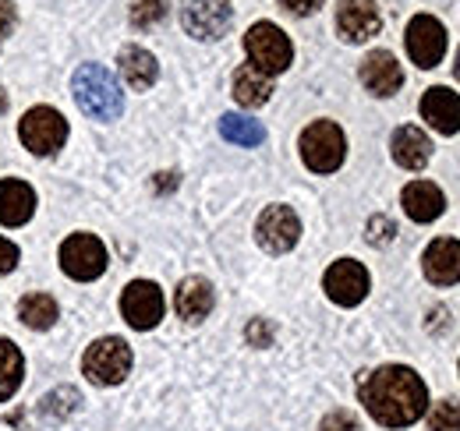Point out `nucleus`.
<instances>
[{
	"mask_svg": "<svg viewBox=\"0 0 460 431\" xmlns=\"http://www.w3.org/2000/svg\"><path fill=\"white\" fill-rule=\"evenodd\" d=\"M407 54L425 71L436 67L443 60V54H447V29H443V22L432 18V14L411 18V25H407Z\"/></svg>",
	"mask_w": 460,
	"mask_h": 431,
	"instance_id": "nucleus-11",
	"label": "nucleus"
},
{
	"mask_svg": "<svg viewBox=\"0 0 460 431\" xmlns=\"http://www.w3.org/2000/svg\"><path fill=\"white\" fill-rule=\"evenodd\" d=\"M301 160L312 173H333L341 170V163L347 156V138L341 131V124L333 120H315L301 131Z\"/></svg>",
	"mask_w": 460,
	"mask_h": 431,
	"instance_id": "nucleus-3",
	"label": "nucleus"
},
{
	"mask_svg": "<svg viewBox=\"0 0 460 431\" xmlns=\"http://www.w3.org/2000/svg\"><path fill=\"white\" fill-rule=\"evenodd\" d=\"M361 85L372 96H394L403 85L401 60L390 54V50H372V54L361 60Z\"/></svg>",
	"mask_w": 460,
	"mask_h": 431,
	"instance_id": "nucleus-14",
	"label": "nucleus"
},
{
	"mask_svg": "<svg viewBox=\"0 0 460 431\" xmlns=\"http://www.w3.org/2000/svg\"><path fill=\"white\" fill-rule=\"evenodd\" d=\"M18 319L29 329H50L58 322V301L50 294H25L18 301Z\"/></svg>",
	"mask_w": 460,
	"mask_h": 431,
	"instance_id": "nucleus-25",
	"label": "nucleus"
},
{
	"mask_svg": "<svg viewBox=\"0 0 460 431\" xmlns=\"http://www.w3.org/2000/svg\"><path fill=\"white\" fill-rule=\"evenodd\" d=\"M164 14H167V0H138V4L131 7V25L149 29V25H156Z\"/></svg>",
	"mask_w": 460,
	"mask_h": 431,
	"instance_id": "nucleus-28",
	"label": "nucleus"
},
{
	"mask_svg": "<svg viewBox=\"0 0 460 431\" xmlns=\"http://www.w3.org/2000/svg\"><path fill=\"white\" fill-rule=\"evenodd\" d=\"M429 431H460V403L457 400H439L429 410Z\"/></svg>",
	"mask_w": 460,
	"mask_h": 431,
	"instance_id": "nucleus-27",
	"label": "nucleus"
},
{
	"mask_svg": "<svg viewBox=\"0 0 460 431\" xmlns=\"http://www.w3.org/2000/svg\"><path fill=\"white\" fill-rule=\"evenodd\" d=\"M25 378V357L11 339H0V403L18 392Z\"/></svg>",
	"mask_w": 460,
	"mask_h": 431,
	"instance_id": "nucleus-24",
	"label": "nucleus"
},
{
	"mask_svg": "<svg viewBox=\"0 0 460 431\" xmlns=\"http://www.w3.org/2000/svg\"><path fill=\"white\" fill-rule=\"evenodd\" d=\"M173 308L184 322H202L213 312V283L202 276H188L181 279L177 294H173Z\"/></svg>",
	"mask_w": 460,
	"mask_h": 431,
	"instance_id": "nucleus-17",
	"label": "nucleus"
},
{
	"mask_svg": "<svg viewBox=\"0 0 460 431\" xmlns=\"http://www.w3.org/2000/svg\"><path fill=\"white\" fill-rule=\"evenodd\" d=\"M173 184H177V177H173V173H160V191H164V188L171 191Z\"/></svg>",
	"mask_w": 460,
	"mask_h": 431,
	"instance_id": "nucleus-35",
	"label": "nucleus"
},
{
	"mask_svg": "<svg viewBox=\"0 0 460 431\" xmlns=\"http://www.w3.org/2000/svg\"><path fill=\"white\" fill-rule=\"evenodd\" d=\"M288 11H294V14H312V11H319L323 7V0H280Z\"/></svg>",
	"mask_w": 460,
	"mask_h": 431,
	"instance_id": "nucleus-34",
	"label": "nucleus"
},
{
	"mask_svg": "<svg viewBox=\"0 0 460 431\" xmlns=\"http://www.w3.org/2000/svg\"><path fill=\"white\" fill-rule=\"evenodd\" d=\"M319 431H361V425H358V418L350 410H333V414L323 418Z\"/></svg>",
	"mask_w": 460,
	"mask_h": 431,
	"instance_id": "nucleus-30",
	"label": "nucleus"
},
{
	"mask_svg": "<svg viewBox=\"0 0 460 431\" xmlns=\"http://www.w3.org/2000/svg\"><path fill=\"white\" fill-rule=\"evenodd\" d=\"M401 206L414 223H432V219L443 216L447 198H443V191H439L432 180H411V184L403 188Z\"/></svg>",
	"mask_w": 460,
	"mask_h": 431,
	"instance_id": "nucleus-18",
	"label": "nucleus"
},
{
	"mask_svg": "<svg viewBox=\"0 0 460 431\" xmlns=\"http://www.w3.org/2000/svg\"><path fill=\"white\" fill-rule=\"evenodd\" d=\"M383 14L376 7V0H341L337 4V32L347 43H365L379 32Z\"/></svg>",
	"mask_w": 460,
	"mask_h": 431,
	"instance_id": "nucleus-13",
	"label": "nucleus"
},
{
	"mask_svg": "<svg viewBox=\"0 0 460 431\" xmlns=\"http://www.w3.org/2000/svg\"><path fill=\"white\" fill-rule=\"evenodd\" d=\"M220 135L234 145H244V149H255V145L266 142V128L252 117H241V113H224L220 117Z\"/></svg>",
	"mask_w": 460,
	"mask_h": 431,
	"instance_id": "nucleus-23",
	"label": "nucleus"
},
{
	"mask_svg": "<svg viewBox=\"0 0 460 431\" xmlns=\"http://www.w3.org/2000/svg\"><path fill=\"white\" fill-rule=\"evenodd\" d=\"M323 290H326V297H330L333 304L354 308V304H361L365 294H368V272H365L361 262H354V259H341V262H333V266L326 269Z\"/></svg>",
	"mask_w": 460,
	"mask_h": 431,
	"instance_id": "nucleus-12",
	"label": "nucleus"
},
{
	"mask_svg": "<svg viewBox=\"0 0 460 431\" xmlns=\"http://www.w3.org/2000/svg\"><path fill=\"white\" fill-rule=\"evenodd\" d=\"M230 0H184L181 4V25L188 36L209 43V40H220L230 29Z\"/></svg>",
	"mask_w": 460,
	"mask_h": 431,
	"instance_id": "nucleus-9",
	"label": "nucleus"
},
{
	"mask_svg": "<svg viewBox=\"0 0 460 431\" xmlns=\"http://www.w3.org/2000/svg\"><path fill=\"white\" fill-rule=\"evenodd\" d=\"M361 403L383 428H407L414 425L429 407V389L421 375L407 365H383L368 375H361Z\"/></svg>",
	"mask_w": 460,
	"mask_h": 431,
	"instance_id": "nucleus-1",
	"label": "nucleus"
},
{
	"mask_svg": "<svg viewBox=\"0 0 460 431\" xmlns=\"http://www.w3.org/2000/svg\"><path fill=\"white\" fill-rule=\"evenodd\" d=\"M301 237V219L290 206H270L262 209L259 223H255V241L262 244V251L270 255H288L290 248Z\"/></svg>",
	"mask_w": 460,
	"mask_h": 431,
	"instance_id": "nucleus-10",
	"label": "nucleus"
},
{
	"mask_svg": "<svg viewBox=\"0 0 460 431\" xmlns=\"http://www.w3.org/2000/svg\"><path fill=\"white\" fill-rule=\"evenodd\" d=\"M14 29V4L11 0H0V40H7Z\"/></svg>",
	"mask_w": 460,
	"mask_h": 431,
	"instance_id": "nucleus-33",
	"label": "nucleus"
},
{
	"mask_svg": "<svg viewBox=\"0 0 460 431\" xmlns=\"http://www.w3.org/2000/svg\"><path fill=\"white\" fill-rule=\"evenodd\" d=\"M78 403H82V392H78V389H71V385H60V389H54V392L40 403V418L64 421V418H71V414L78 410Z\"/></svg>",
	"mask_w": 460,
	"mask_h": 431,
	"instance_id": "nucleus-26",
	"label": "nucleus"
},
{
	"mask_svg": "<svg viewBox=\"0 0 460 431\" xmlns=\"http://www.w3.org/2000/svg\"><path fill=\"white\" fill-rule=\"evenodd\" d=\"M117 67H120V78L128 82V89H135V92L153 89V82L160 78V64L146 47H124L117 54Z\"/></svg>",
	"mask_w": 460,
	"mask_h": 431,
	"instance_id": "nucleus-20",
	"label": "nucleus"
},
{
	"mask_svg": "<svg viewBox=\"0 0 460 431\" xmlns=\"http://www.w3.org/2000/svg\"><path fill=\"white\" fill-rule=\"evenodd\" d=\"M270 96H273V78H270V75H262V71L252 67V64H241V67L234 71V100H237L241 107H248V110L262 107V103H270Z\"/></svg>",
	"mask_w": 460,
	"mask_h": 431,
	"instance_id": "nucleus-22",
	"label": "nucleus"
},
{
	"mask_svg": "<svg viewBox=\"0 0 460 431\" xmlns=\"http://www.w3.org/2000/svg\"><path fill=\"white\" fill-rule=\"evenodd\" d=\"M454 75H457V82H460V50H457V60H454Z\"/></svg>",
	"mask_w": 460,
	"mask_h": 431,
	"instance_id": "nucleus-37",
	"label": "nucleus"
},
{
	"mask_svg": "<svg viewBox=\"0 0 460 431\" xmlns=\"http://www.w3.org/2000/svg\"><path fill=\"white\" fill-rule=\"evenodd\" d=\"M14 266H18V248L7 237H0V272H11Z\"/></svg>",
	"mask_w": 460,
	"mask_h": 431,
	"instance_id": "nucleus-32",
	"label": "nucleus"
},
{
	"mask_svg": "<svg viewBox=\"0 0 460 431\" xmlns=\"http://www.w3.org/2000/svg\"><path fill=\"white\" fill-rule=\"evenodd\" d=\"M421 117L429 120L432 131L439 135H457L460 131V96L447 85H432L421 96Z\"/></svg>",
	"mask_w": 460,
	"mask_h": 431,
	"instance_id": "nucleus-16",
	"label": "nucleus"
},
{
	"mask_svg": "<svg viewBox=\"0 0 460 431\" xmlns=\"http://www.w3.org/2000/svg\"><path fill=\"white\" fill-rule=\"evenodd\" d=\"M36 213V191L25 180H0V223L22 226Z\"/></svg>",
	"mask_w": 460,
	"mask_h": 431,
	"instance_id": "nucleus-21",
	"label": "nucleus"
},
{
	"mask_svg": "<svg viewBox=\"0 0 460 431\" xmlns=\"http://www.w3.org/2000/svg\"><path fill=\"white\" fill-rule=\"evenodd\" d=\"M244 50H248V64L259 67L270 78L288 71L290 60H294V47H290L288 32L273 22H255L244 36Z\"/></svg>",
	"mask_w": 460,
	"mask_h": 431,
	"instance_id": "nucleus-4",
	"label": "nucleus"
},
{
	"mask_svg": "<svg viewBox=\"0 0 460 431\" xmlns=\"http://www.w3.org/2000/svg\"><path fill=\"white\" fill-rule=\"evenodd\" d=\"M22 145L36 156H54L67 142V120L54 107H32L18 124Z\"/></svg>",
	"mask_w": 460,
	"mask_h": 431,
	"instance_id": "nucleus-6",
	"label": "nucleus"
},
{
	"mask_svg": "<svg viewBox=\"0 0 460 431\" xmlns=\"http://www.w3.org/2000/svg\"><path fill=\"white\" fill-rule=\"evenodd\" d=\"M421 269L429 276V283L436 286H454L460 279V241L454 237H439L425 248L421 255Z\"/></svg>",
	"mask_w": 460,
	"mask_h": 431,
	"instance_id": "nucleus-15",
	"label": "nucleus"
},
{
	"mask_svg": "<svg viewBox=\"0 0 460 431\" xmlns=\"http://www.w3.org/2000/svg\"><path fill=\"white\" fill-rule=\"evenodd\" d=\"M390 153H394L397 166H403V170H421L425 163L432 160V142H429V135L421 128L403 124L390 138Z\"/></svg>",
	"mask_w": 460,
	"mask_h": 431,
	"instance_id": "nucleus-19",
	"label": "nucleus"
},
{
	"mask_svg": "<svg viewBox=\"0 0 460 431\" xmlns=\"http://www.w3.org/2000/svg\"><path fill=\"white\" fill-rule=\"evenodd\" d=\"M82 372L96 385H120L131 372V347L120 336L96 339L82 357Z\"/></svg>",
	"mask_w": 460,
	"mask_h": 431,
	"instance_id": "nucleus-5",
	"label": "nucleus"
},
{
	"mask_svg": "<svg viewBox=\"0 0 460 431\" xmlns=\"http://www.w3.org/2000/svg\"><path fill=\"white\" fill-rule=\"evenodd\" d=\"M71 92L82 113H89L93 120H117L124 110V92L103 64H82L71 75Z\"/></svg>",
	"mask_w": 460,
	"mask_h": 431,
	"instance_id": "nucleus-2",
	"label": "nucleus"
},
{
	"mask_svg": "<svg viewBox=\"0 0 460 431\" xmlns=\"http://www.w3.org/2000/svg\"><path fill=\"white\" fill-rule=\"evenodd\" d=\"M244 336H248L252 347H270V343H273V325L262 322V319H255V322L244 329Z\"/></svg>",
	"mask_w": 460,
	"mask_h": 431,
	"instance_id": "nucleus-31",
	"label": "nucleus"
},
{
	"mask_svg": "<svg viewBox=\"0 0 460 431\" xmlns=\"http://www.w3.org/2000/svg\"><path fill=\"white\" fill-rule=\"evenodd\" d=\"M397 237V223L390 216H372L368 219V241L379 248V244H390Z\"/></svg>",
	"mask_w": 460,
	"mask_h": 431,
	"instance_id": "nucleus-29",
	"label": "nucleus"
},
{
	"mask_svg": "<svg viewBox=\"0 0 460 431\" xmlns=\"http://www.w3.org/2000/svg\"><path fill=\"white\" fill-rule=\"evenodd\" d=\"M164 308H167L164 304V290L156 283H149V279H135L120 294V315H124V322L131 325V329H138V332L160 325Z\"/></svg>",
	"mask_w": 460,
	"mask_h": 431,
	"instance_id": "nucleus-8",
	"label": "nucleus"
},
{
	"mask_svg": "<svg viewBox=\"0 0 460 431\" xmlns=\"http://www.w3.org/2000/svg\"><path fill=\"white\" fill-rule=\"evenodd\" d=\"M7 110V92H4V85H0V113Z\"/></svg>",
	"mask_w": 460,
	"mask_h": 431,
	"instance_id": "nucleus-36",
	"label": "nucleus"
},
{
	"mask_svg": "<svg viewBox=\"0 0 460 431\" xmlns=\"http://www.w3.org/2000/svg\"><path fill=\"white\" fill-rule=\"evenodd\" d=\"M60 269L67 272L71 279H78V283H89V279L103 276V269H107L103 241L93 237V233H71L60 244Z\"/></svg>",
	"mask_w": 460,
	"mask_h": 431,
	"instance_id": "nucleus-7",
	"label": "nucleus"
}]
</instances>
